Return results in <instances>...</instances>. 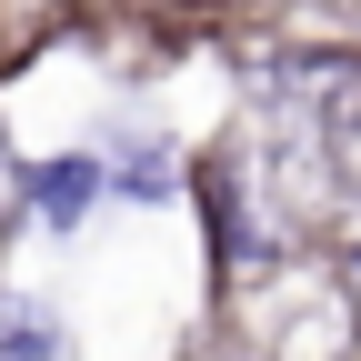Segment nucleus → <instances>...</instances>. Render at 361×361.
Here are the masks:
<instances>
[{
	"label": "nucleus",
	"mask_w": 361,
	"mask_h": 361,
	"mask_svg": "<svg viewBox=\"0 0 361 361\" xmlns=\"http://www.w3.org/2000/svg\"><path fill=\"white\" fill-rule=\"evenodd\" d=\"M111 191V161H90V151H61V161H40L20 180V201L51 221V231H71V221H90V201Z\"/></svg>",
	"instance_id": "f257e3e1"
},
{
	"label": "nucleus",
	"mask_w": 361,
	"mask_h": 361,
	"mask_svg": "<svg viewBox=\"0 0 361 361\" xmlns=\"http://www.w3.org/2000/svg\"><path fill=\"white\" fill-rule=\"evenodd\" d=\"M0 361H61V322L40 301H0Z\"/></svg>",
	"instance_id": "f03ea898"
},
{
	"label": "nucleus",
	"mask_w": 361,
	"mask_h": 361,
	"mask_svg": "<svg viewBox=\"0 0 361 361\" xmlns=\"http://www.w3.org/2000/svg\"><path fill=\"white\" fill-rule=\"evenodd\" d=\"M121 191H130V201H171V161H161V151H141V161H130V180H121Z\"/></svg>",
	"instance_id": "7ed1b4c3"
},
{
	"label": "nucleus",
	"mask_w": 361,
	"mask_h": 361,
	"mask_svg": "<svg viewBox=\"0 0 361 361\" xmlns=\"http://www.w3.org/2000/svg\"><path fill=\"white\" fill-rule=\"evenodd\" d=\"M351 271H361V251H351Z\"/></svg>",
	"instance_id": "20e7f679"
}]
</instances>
